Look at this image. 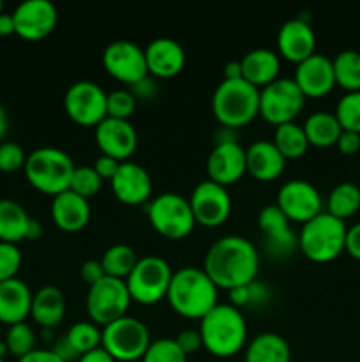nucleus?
<instances>
[{"instance_id":"obj_2","label":"nucleus","mask_w":360,"mask_h":362,"mask_svg":"<svg viewBox=\"0 0 360 362\" xmlns=\"http://www.w3.org/2000/svg\"><path fill=\"white\" fill-rule=\"evenodd\" d=\"M217 296L219 288L203 267H182L173 272L166 299L176 315L189 320H201L219 304Z\"/></svg>"},{"instance_id":"obj_55","label":"nucleus","mask_w":360,"mask_h":362,"mask_svg":"<svg viewBox=\"0 0 360 362\" xmlns=\"http://www.w3.org/2000/svg\"><path fill=\"white\" fill-rule=\"evenodd\" d=\"M236 78H242L240 60H229L224 64V80H236Z\"/></svg>"},{"instance_id":"obj_15","label":"nucleus","mask_w":360,"mask_h":362,"mask_svg":"<svg viewBox=\"0 0 360 362\" xmlns=\"http://www.w3.org/2000/svg\"><path fill=\"white\" fill-rule=\"evenodd\" d=\"M189 204L198 225L208 228L222 225L232 212V197L228 189L208 179L194 187L189 197Z\"/></svg>"},{"instance_id":"obj_58","label":"nucleus","mask_w":360,"mask_h":362,"mask_svg":"<svg viewBox=\"0 0 360 362\" xmlns=\"http://www.w3.org/2000/svg\"><path fill=\"white\" fill-rule=\"evenodd\" d=\"M9 354V350H7V345L6 341H0V359H4V357Z\"/></svg>"},{"instance_id":"obj_36","label":"nucleus","mask_w":360,"mask_h":362,"mask_svg":"<svg viewBox=\"0 0 360 362\" xmlns=\"http://www.w3.org/2000/svg\"><path fill=\"white\" fill-rule=\"evenodd\" d=\"M66 339L78 352V356L99 349L102 341V329L94 322H76L67 331Z\"/></svg>"},{"instance_id":"obj_14","label":"nucleus","mask_w":360,"mask_h":362,"mask_svg":"<svg viewBox=\"0 0 360 362\" xmlns=\"http://www.w3.org/2000/svg\"><path fill=\"white\" fill-rule=\"evenodd\" d=\"M275 205L284 212L289 221L302 225L323 212V198L320 191L314 184L304 179H293L282 184L277 191Z\"/></svg>"},{"instance_id":"obj_22","label":"nucleus","mask_w":360,"mask_h":362,"mask_svg":"<svg viewBox=\"0 0 360 362\" xmlns=\"http://www.w3.org/2000/svg\"><path fill=\"white\" fill-rule=\"evenodd\" d=\"M316 48V35L309 21L304 18H292L284 21L277 32V49L289 62H302Z\"/></svg>"},{"instance_id":"obj_47","label":"nucleus","mask_w":360,"mask_h":362,"mask_svg":"<svg viewBox=\"0 0 360 362\" xmlns=\"http://www.w3.org/2000/svg\"><path fill=\"white\" fill-rule=\"evenodd\" d=\"M92 166H94V170L97 172V175L101 177L102 180H112L113 177H115L116 170H119L120 161H116L115 158H109V156L102 154L95 159V163Z\"/></svg>"},{"instance_id":"obj_44","label":"nucleus","mask_w":360,"mask_h":362,"mask_svg":"<svg viewBox=\"0 0 360 362\" xmlns=\"http://www.w3.org/2000/svg\"><path fill=\"white\" fill-rule=\"evenodd\" d=\"M176 345L180 346L186 356H191V354L198 352V350L203 346V341H201L200 331H194V329H186V331H180L175 338Z\"/></svg>"},{"instance_id":"obj_30","label":"nucleus","mask_w":360,"mask_h":362,"mask_svg":"<svg viewBox=\"0 0 360 362\" xmlns=\"http://www.w3.org/2000/svg\"><path fill=\"white\" fill-rule=\"evenodd\" d=\"M30 219L23 205L9 198H2L0 200V240L11 244L27 240Z\"/></svg>"},{"instance_id":"obj_50","label":"nucleus","mask_w":360,"mask_h":362,"mask_svg":"<svg viewBox=\"0 0 360 362\" xmlns=\"http://www.w3.org/2000/svg\"><path fill=\"white\" fill-rule=\"evenodd\" d=\"M18 362H64L60 359L59 356H56L55 352H53L52 349H35L32 350L30 354H27V356L20 357Z\"/></svg>"},{"instance_id":"obj_6","label":"nucleus","mask_w":360,"mask_h":362,"mask_svg":"<svg viewBox=\"0 0 360 362\" xmlns=\"http://www.w3.org/2000/svg\"><path fill=\"white\" fill-rule=\"evenodd\" d=\"M74 168L76 165L66 151L56 147H39L27 156L23 170L34 189L56 197L69 189Z\"/></svg>"},{"instance_id":"obj_17","label":"nucleus","mask_w":360,"mask_h":362,"mask_svg":"<svg viewBox=\"0 0 360 362\" xmlns=\"http://www.w3.org/2000/svg\"><path fill=\"white\" fill-rule=\"evenodd\" d=\"M95 141L102 154L124 163L136 151L138 133L129 120L106 117L95 126Z\"/></svg>"},{"instance_id":"obj_10","label":"nucleus","mask_w":360,"mask_h":362,"mask_svg":"<svg viewBox=\"0 0 360 362\" xmlns=\"http://www.w3.org/2000/svg\"><path fill=\"white\" fill-rule=\"evenodd\" d=\"M306 95L293 78H281L260 88V115L275 127L295 122L304 110Z\"/></svg>"},{"instance_id":"obj_12","label":"nucleus","mask_w":360,"mask_h":362,"mask_svg":"<svg viewBox=\"0 0 360 362\" xmlns=\"http://www.w3.org/2000/svg\"><path fill=\"white\" fill-rule=\"evenodd\" d=\"M108 92L90 80L74 81L64 95L66 113L80 126H97L108 117L106 113Z\"/></svg>"},{"instance_id":"obj_43","label":"nucleus","mask_w":360,"mask_h":362,"mask_svg":"<svg viewBox=\"0 0 360 362\" xmlns=\"http://www.w3.org/2000/svg\"><path fill=\"white\" fill-rule=\"evenodd\" d=\"M27 156L23 147L14 141H2L0 144V172L2 173H14L18 170L25 168Z\"/></svg>"},{"instance_id":"obj_48","label":"nucleus","mask_w":360,"mask_h":362,"mask_svg":"<svg viewBox=\"0 0 360 362\" xmlns=\"http://www.w3.org/2000/svg\"><path fill=\"white\" fill-rule=\"evenodd\" d=\"M337 148L346 156H353L360 151V134L353 133V131L342 129V133L339 134L337 140Z\"/></svg>"},{"instance_id":"obj_39","label":"nucleus","mask_w":360,"mask_h":362,"mask_svg":"<svg viewBox=\"0 0 360 362\" xmlns=\"http://www.w3.org/2000/svg\"><path fill=\"white\" fill-rule=\"evenodd\" d=\"M141 362H187V356L176 345L175 338H159L148 345Z\"/></svg>"},{"instance_id":"obj_51","label":"nucleus","mask_w":360,"mask_h":362,"mask_svg":"<svg viewBox=\"0 0 360 362\" xmlns=\"http://www.w3.org/2000/svg\"><path fill=\"white\" fill-rule=\"evenodd\" d=\"M52 350H53V352H55L56 356H59L60 359H62L64 362H74V361L78 362V359H80V356H78V352L73 349V346L69 345V341H67V339H66V336H64V338H60L59 341H56L55 345H53Z\"/></svg>"},{"instance_id":"obj_46","label":"nucleus","mask_w":360,"mask_h":362,"mask_svg":"<svg viewBox=\"0 0 360 362\" xmlns=\"http://www.w3.org/2000/svg\"><path fill=\"white\" fill-rule=\"evenodd\" d=\"M80 276L88 286L94 285V283L101 281L104 278V269H102L101 260H87L81 264L80 267Z\"/></svg>"},{"instance_id":"obj_13","label":"nucleus","mask_w":360,"mask_h":362,"mask_svg":"<svg viewBox=\"0 0 360 362\" xmlns=\"http://www.w3.org/2000/svg\"><path fill=\"white\" fill-rule=\"evenodd\" d=\"M102 66L109 76L129 87L148 74L145 49L127 39H119L106 46L102 52Z\"/></svg>"},{"instance_id":"obj_23","label":"nucleus","mask_w":360,"mask_h":362,"mask_svg":"<svg viewBox=\"0 0 360 362\" xmlns=\"http://www.w3.org/2000/svg\"><path fill=\"white\" fill-rule=\"evenodd\" d=\"M143 49L148 74L155 78H173L186 66V52L172 37L152 39Z\"/></svg>"},{"instance_id":"obj_52","label":"nucleus","mask_w":360,"mask_h":362,"mask_svg":"<svg viewBox=\"0 0 360 362\" xmlns=\"http://www.w3.org/2000/svg\"><path fill=\"white\" fill-rule=\"evenodd\" d=\"M229 304L235 308H242V306H249L251 304V288L249 285L246 286H236V288L229 290Z\"/></svg>"},{"instance_id":"obj_35","label":"nucleus","mask_w":360,"mask_h":362,"mask_svg":"<svg viewBox=\"0 0 360 362\" xmlns=\"http://www.w3.org/2000/svg\"><path fill=\"white\" fill-rule=\"evenodd\" d=\"M101 264L106 276L126 281L127 276L134 269V265L138 264V255L127 244H113V246H109L104 251V255L101 258Z\"/></svg>"},{"instance_id":"obj_54","label":"nucleus","mask_w":360,"mask_h":362,"mask_svg":"<svg viewBox=\"0 0 360 362\" xmlns=\"http://www.w3.org/2000/svg\"><path fill=\"white\" fill-rule=\"evenodd\" d=\"M16 34V28H14V18L13 13H2L0 14V35H11Z\"/></svg>"},{"instance_id":"obj_41","label":"nucleus","mask_w":360,"mask_h":362,"mask_svg":"<svg viewBox=\"0 0 360 362\" xmlns=\"http://www.w3.org/2000/svg\"><path fill=\"white\" fill-rule=\"evenodd\" d=\"M136 98L131 94V90L126 88H116L108 94V101H106V113L108 117L113 119H122L129 120V117L133 115L134 110H136Z\"/></svg>"},{"instance_id":"obj_27","label":"nucleus","mask_w":360,"mask_h":362,"mask_svg":"<svg viewBox=\"0 0 360 362\" xmlns=\"http://www.w3.org/2000/svg\"><path fill=\"white\" fill-rule=\"evenodd\" d=\"M240 66H242L244 80L254 87L263 88L279 78L281 60L274 49L254 48L240 59Z\"/></svg>"},{"instance_id":"obj_8","label":"nucleus","mask_w":360,"mask_h":362,"mask_svg":"<svg viewBox=\"0 0 360 362\" xmlns=\"http://www.w3.org/2000/svg\"><path fill=\"white\" fill-rule=\"evenodd\" d=\"M172 278L173 271L164 258L159 255H147L138 258V264L127 276L126 285L131 299L150 306L164 299Z\"/></svg>"},{"instance_id":"obj_7","label":"nucleus","mask_w":360,"mask_h":362,"mask_svg":"<svg viewBox=\"0 0 360 362\" xmlns=\"http://www.w3.org/2000/svg\"><path fill=\"white\" fill-rule=\"evenodd\" d=\"M147 216L152 228L172 240L186 239L196 225L189 198L179 193H161L152 198L148 202Z\"/></svg>"},{"instance_id":"obj_4","label":"nucleus","mask_w":360,"mask_h":362,"mask_svg":"<svg viewBox=\"0 0 360 362\" xmlns=\"http://www.w3.org/2000/svg\"><path fill=\"white\" fill-rule=\"evenodd\" d=\"M212 112L222 127L247 126L260 115V88L244 78L222 80L212 95Z\"/></svg>"},{"instance_id":"obj_56","label":"nucleus","mask_w":360,"mask_h":362,"mask_svg":"<svg viewBox=\"0 0 360 362\" xmlns=\"http://www.w3.org/2000/svg\"><path fill=\"white\" fill-rule=\"evenodd\" d=\"M41 235H42L41 221H37V219L32 218L30 225H28V230H27V240H37Z\"/></svg>"},{"instance_id":"obj_18","label":"nucleus","mask_w":360,"mask_h":362,"mask_svg":"<svg viewBox=\"0 0 360 362\" xmlns=\"http://www.w3.org/2000/svg\"><path fill=\"white\" fill-rule=\"evenodd\" d=\"M246 172V148L239 141H222L214 145L207 158L208 180L226 187L242 179Z\"/></svg>"},{"instance_id":"obj_29","label":"nucleus","mask_w":360,"mask_h":362,"mask_svg":"<svg viewBox=\"0 0 360 362\" xmlns=\"http://www.w3.org/2000/svg\"><path fill=\"white\" fill-rule=\"evenodd\" d=\"M244 362H292V350L277 332H261L247 345Z\"/></svg>"},{"instance_id":"obj_40","label":"nucleus","mask_w":360,"mask_h":362,"mask_svg":"<svg viewBox=\"0 0 360 362\" xmlns=\"http://www.w3.org/2000/svg\"><path fill=\"white\" fill-rule=\"evenodd\" d=\"M102 187V179L97 175L94 166H76L71 177L69 189L83 198H90L97 194Z\"/></svg>"},{"instance_id":"obj_28","label":"nucleus","mask_w":360,"mask_h":362,"mask_svg":"<svg viewBox=\"0 0 360 362\" xmlns=\"http://www.w3.org/2000/svg\"><path fill=\"white\" fill-rule=\"evenodd\" d=\"M66 315V297L56 286L46 285L32 297L30 317L42 329H53L64 320Z\"/></svg>"},{"instance_id":"obj_32","label":"nucleus","mask_w":360,"mask_h":362,"mask_svg":"<svg viewBox=\"0 0 360 362\" xmlns=\"http://www.w3.org/2000/svg\"><path fill=\"white\" fill-rule=\"evenodd\" d=\"M360 211V187L353 182H341L327 198V212L346 221Z\"/></svg>"},{"instance_id":"obj_57","label":"nucleus","mask_w":360,"mask_h":362,"mask_svg":"<svg viewBox=\"0 0 360 362\" xmlns=\"http://www.w3.org/2000/svg\"><path fill=\"white\" fill-rule=\"evenodd\" d=\"M7 129H9V117H7L6 108L0 105V144H2L4 138H6Z\"/></svg>"},{"instance_id":"obj_5","label":"nucleus","mask_w":360,"mask_h":362,"mask_svg":"<svg viewBox=\"0 0 360 362\" xmlns=\"http://www.w3.org/2000/svg\"><path fill=\"white\" fill-rule=\"evenodd\" d=\"M346 223L323 211L302 225L299 232V250L311 262L327 264L346 251Z\"/></svg>"},{"instance_id":"obj_21","label":"nucleus","mask_w":360,"mask_h":362,"mask_svg":"<svg viewBox=\"0 0 360 362\" xmlns=\"http://www.w3.org/2000/svg\"><path fill=\"white\" fill-rule=\"evenodd\" d=\"M293 80L306 98H323L335 87L332 59L321 53H313L296 64Z\"/></svg>"},{"instance_id":"obj_34","label":"nucleus","mask_w":360,"mask_h":362,"mask_svg":"<svg viewBox=\"0 0 360 362\" xmlns=\"http://www.w3.org/2000/svg\"><path fill=\"white\" fill-rule=\"evenodd\" d=\"M334 66L335 85L346 92L360 90V52L356 49H342L332 59Z\"/></svg>"},{"instance_id":"obj_9","label":"nucleus","mask_w":360,"mask_h":362,"mask_svg":"<svg viewBox=\"0 0 360 362\" xmlns=\"http://www.w3.org/2000/svg\"><path fill=\"white\" fill-rule=\"evenodd\" d=\"M152 339L147 325L129 315L102 327L101 346L115 361H141Z\"/></svg>"},{"instance_id":"obj_38","label":"nucleus","mask_w":360,"mask_h":362,"mask_svg":"<svg viewBox=\"0 0 360 362\" xmlns=\"http://www.w3.org/2000/svg\"><path fill=\"white\" fill-rule=\"evenodd\" d=\"M334 113L342 129L360 134V90L346 92L339 99Z\"/></svg>"},{"instance_id":"obj_33","label":"nucleus","mask_w":360,"mask_h":362,"mask_svg":"<svg viewBox=\"0 0 360 362\" xmlns=\"http://www.w3.org/2000/svg\"><path fill=\"white\" fill-rule=\"evenodd\" d=\"M275 147L279 148L284 159H299L309 148V141H307L306 131L302 126L295 122L281 124L275 127L274 138H272Z\"/></svg>"},{"instance_id":"obj_25","label":"nucleus","mask_w":360,"mask_h":362,"mask_svg":"<svg viewBox=\"0 0 360 362\" xmlns=\"http://www.w3.org/2000/svg\"><path fill=\"white\" fill-rule=\"evenodd\" d=\"M247 172L258 180H275L284 172L286 159L272 140H256L246 148Z\"/></svg>"},{"instance_id":"obj_60","label":"nucleus","mask_w":360,"mask_h":362,"mask_svg":"<svg viewBox=\"0 0 360 362\" xmlns=\"http://www.w3.org/2000/svg\"><path fill=\"white\" fill-rule=\"evenodd\" d=\"M0 362H6V361H4V359H0Z\"/></svg>"},{"instance_id":"obj_3","label":"nucleus","mask_w":360,"mask_h":362,"mask_svg":"<svg viewBox=\"0 0 360 362\" xmlns=\"http://www.w3.org/2000/svg\"><path fill=\"white\" fill-rule=\"evenodd\" d=\"M203 349L214 357H233L246 346L247 322L239 308L217 304L200 320Z\"/></svg>"},{"instance_id":"obj_16","label":"nucleus","mask_w":360,"mask_h":362,"mask_svg":"<svg viewBox=\"0 0 360 362\" xmlns=\"http://www.w3.org/2000/svg\"><path fill=\"white\" fill-rule=\"evenodd\" d=\"M16 34L25 41H39L55 30L59 13L49 0H25L13 11Z\"/></svg>"},{"instance_id":"obj_45","label":"nucleus","mask_w":360,"mask_h":362,"mask_svg":"<svg viewBox=\"0 0 360 362\" xmlns=\"http://www.w3.org/2000/svg\"><path fill=\"white\" fill-rule=\"evenodd\" d=\"M129 90L136 98V101H148V99H154L155 94H157V83L154 81V78H150L147 74L140 81L131 85Z\"/></svg>"},{"instance_id":"obj_11","label":"nucleus","mask_w":360,"mask_h":362,"mask_svg":"<svg viewBox=\"0 0 360 362\" xmlns=\"http://www.w3.org/2000/svg\"><path fill=\"white\" fill-rule=\"evenodd\" d=\"M131 296L124 279L104 276L101 281L88 286L87 311L90 322L97 325H108L126 317L131 304Z\"/></svg>"},{"instance_id":"obj_53","label":"nucleus","mask_w":360,"mask_h":362,"mask_svg":"<svg viewBox=\"0 0 360 362\" xmlns=\"http://www.w3.org/2000/svg\"><path fill=\"white\" fill-rule=\"evenodd\" d=\"M78 362H116V361L113 359V357L109 356L102 346H99V349L92 350V352L83 354V356L78 359Z\"/></svg>"},{"instance_id":"obj_42","label":"nucleus","mask_w":360,"mask_h":362,"mask_svg":"<svg viewBox=\"0 0 360 362\" xmlns=\"http://www.w3.org/2000/svg\"><path fill=\"white\" fill-rule=\"evenodd\" d=\"M21 267V251L18 244L0 240V283L16 278Z\"/></svg>"},{"instance_id":"obj_49","label":"nucleus","mask_w":360,"mask_h":362,"mask_svg":"<svg viewBox=\"0 0 360 362\" xmlns=\"http://www.w3.org/2000/svg\"><path fill=\"white\" fill-rule=\"evenodd\" d=\"M346 251L349 253V257L360 260V223L348 228V233H346Z\"/></svg>"},{"instance_id":"obj_24","label":"nucleus","mask_w":360,"mask_h":362,"mask_svg":"<svg viewBox=\"0 0 360 362\" xmlns=\"http://www.w3.org/2000/svg\"><path fill=\"white\" fill-rule=\"evenodd\" d=\"M90 204L87 198L67 189L52 200V219L62 232L76 233L90 221Z\"/></svg>"},{"instance_id":"obj_59","label":"nucleus","mask_w":360,"mask_h":362,"mask_svg":"<svg viewBox=\"0 0 360 362\" xmlns=\"http://www.w3.org/2000/svg\"><path fill=\"white\" fill-rule=\"evenodd\" d=\"M2 13H4V4L0 2V14H2Z\"/></svg>"},{"instance_id":"obj_1","label":"nucleus","mask_w":360,"mask_h":362,"mask_svg":"<svg viewBox=\"0 0 360 362\" xmlns=\"http://www.w3.org/2000/svg\"><path fill=\"white\" fill-rule=\"evenodd\" d=\"M203 271L217 288L233 290L256 279L260 255L254 244L240 235H224L215 240L205 253Z\"/></svg>"},{"instance_id":"obj_19","label":"nucleus","mask_w":360,"mask_h":362,"mask_svg":"<svg viewBox=\"0 0 360 362\" xmlns=\"http://www.w3.org/2000/svg\"><path fill=\"white\" fill-rule=\"evenodd\" d=\"M292 221L275 204L265 205L258 212V226L263 233L267 250L275 257H286L299 247V235L292 230Z\"/></svg>"},{"instance_id":"obj_20","label":"nucleus","mask_w":360,"mask_h":362,"mask_svg":"<svg viewBox=\"0 0 360 362\" xmlns=\"http://www.w3.org/2000/svg\"><path fill=\"white\" fill-rule=\"evenodd\" d=\"M116 200L124 205H141L150 202L152 177L147 170L134 161L120 163L112 180Z\"/></svg>"},{"instance_id":"obj_37","label":"nucleus","mask_w":360,"mask_h":362,"mask_svg":"<svg viewBox=\"0 0 360 362\" xmlns=\"http://www.w3.org/2000/svg\"><path fill=\"white\" fill-rule=\"evenodd\" d=\"M4 341H6L11 356L20 359V357L27 356L32 350H35V332L27 322H21V324L11 325L7 329V334Z\"/></svg>"},{"instance_id":"obj_31","label":"nucleus","mask_w":360,"mask_h":362,"mask_svg":"<svg viewBox=\"0 0 360 362\" xmlns=\"http://www.w3.org/2000/svg\"><path fill=\"white\" fill-rule=\"evenodd\" d=\"M304 131L309 145L314 147L327 148L337 144L339 134L342 133V127L339 124L335 113L330 112H314L304 122Z\"/></svg>"},{"instance_id":"obj_26","label":"nucleus","mask_w":360,"mask_h":362,"mask_svg":"<svg viewBox=\"0 0 360 362\" xmlns=\"http://www.w3.org/2000/svg\"><path fill=\"white\" fill-rule=\"evenodd\" d=\"M32 297L28 285L14 278L0 283V322L6 325H16L30 317Z\"/></svg>"}]
</instances>
